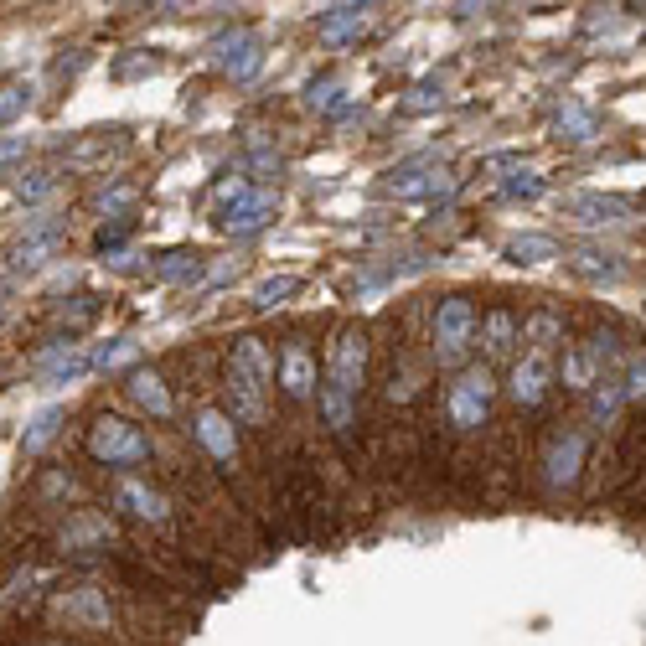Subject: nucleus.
<instances>
[{"label":"nucleus","mask_w":646,"mask_h":646,"mask_svg":"<svg viewBox=\"0 0 646 646\" xmlns=\"http://www.w3.org/2000/svg\"><path fill=\"white\" fill-rule=\"evenodd\" d=\"M32 104V88L26 83H11V88H0V125H11V119Z\"/></svg>","instance_id":"24"},{"label":"nucleus","mask_w":646,"mask_h":646,"mask_svg":"<svg viewBox=\"0 0 646 646\" xmlns=\"http://www.w3.org/2000/svg\"><path fill=\"white\" fill-rule=\"evenodd\" d=\"M362 32V6H331L326 16H321V42H352Z\"/></svg>","instance_id":"18"},{"label":"nucleus","mask_w":646,"mask_h":646,"mask_svg":"<svg viewBox=\"0 0 646 646\" xmlns=\"http://www.w3.org/2000/svg\"><path fill=\"white\" fill-rule=\"evenodd\" d=\"M362 373H367V331L342 326V331H336V342H331V357H326V388L357 398Z\"/></svg>","instance_id":"6"},{"label":"nucleus","mask_w":646,"mask_h":646,"mask_svg":"<svg viewBox=\"0 0 646 646\" xmlns=\"http://www.w3.org/2000/svg\"><path fill=\"white\" fill-rule=\"evenodd\" d=\"M300 290V280H290V274H280V280H264L259 290H254V305L259 311H274V305H280L285 295H295Z\"/></svg>","instance_id":"23"},{"label":"nucleus","mask_w":646,"mask_h":646,"mask_svg":"<svg viewBox=\"0 0 646 646\" xmlns=\"http://www.w3.org/2000/svg\"><path fill=\"white\" fill-rule=\"evenodd\" d=\"M491 398H497V383H491L486 367H471V373H460L445 393V414L455 429H481L486 414H491Z\"/></svg>","instance_id":"5"},{"label":"nucleus","mask_w":646,"mask_h":646,"mask_svg":"<svg viewBox=\"0 0 646 646\" xmlns=\"http://www.w3.org/2000/svg\"><path fill=\"white\" fill-rule=\"evenodd\" d=\"M130 398L140 409H150L156 419H166L171 414V393H166V383H161V373H150V367H140V373H130Z\"/></svg>","instance_id":"16"},{"label":"nucleus","mask_w":646,"mask_h":646,"mask_svg":"<svg viewBox=\"0 0 646 646\" xmlns=\"http://www.w3.org/2000/svg\"><path fill=\"white\" fill-rule=\"evenodd\" d=\"M16 192H21V197H42V192H52V176H47V171H26V176L16 181Z\"/></svg>","instance_id":"27"},{"label":"nucleus","mask_w":646,"mask_h":646,"mask_svg":"<svg viewBox=\"0 0 646 646\" xmlns=\"http://www.w3.org/2000/svg\"><path fill=\"white\" fill-rule=\"evenodd\" d=\"M52 610L63 615L73 631H109V621H114L109 590H99V584H73V590H63L52 600Z\"/></svg>","instance_id":"7"},{"label":"nucleus","mask_w":646,"mask_h":646,"mask_svg":"<svg viewBox=\"0 0 646 646\" xmlns=\"http://www.w3.org/2000/svg\"><path fill=\"white\" fill-rule=\"evenodd\" d=\"M471 336H476V305L466 295H445L435 311V362L460 367L471 352Z\"/></svg>","instance_id":"4"},{"label":"nucleus","mask_w":646,"mask_h":646,"mask_svg":"<svg viewBox=\"0 0 646 646\" xmlns=\"http://www.w3.org/2000/svg\"><path fill=\"white\" fill-rule=\"evenodd\" d=\"M517 331H522V321L507 311V305H491L486 321H481V342H486V352H491V357H507V352H512V342H517Z\"/></svg>","instance_id":"15"},{"label":"nucleus","mask_w":646,"mask_h":646,"mask_svg":"<svg viewBox=\"0 0 646 646\" xmlns=\"http://www.w3.org/2000/svg\"><path fill=\"white\" fill-rule=\"evenodd\" d=\"M538 254H553L548 238H517V243H512V259H517V264H538Z\"/></svg>","instance_id":"26"},{"label":"nucleus","mask_w":646,"mask_h":646,"mask_svg":"<svg viewBox=\"0 0 646 646\" xmlns=\"http://www.w3.org/2000/svg\"><path fill=\"white\" fill-rule=\"evenodd\" d=\"M192 435H197V445H202L212 460H223V466H233V460H238V429H233V414H223V409H202L197 424H192Z\"/></svg>","instance_id":"12"},{"label":"nucleus","mask_w":646,"mask_h":646,"mask_svg":"<svg viewBox=\"0 0 646 646\" xmlns=\"http://www.w3.org/2000/svg\"><path fill=\"white\" fill-rule=\"evenodd\" d=\"M104 548H114V522L94 507L73 512L57 528V553H68V559H88V553H104Z\"/></svg>","instance_id":"8"},{"label":"nucleus","mask_w":646,"mask_h":646,"mask_svg":"<svg viewBox=\"0 0 646 646\" xmlns=\"http://www.w3.org/2000/svg\"><path fill=\"white\" fill-rule=\"evenodd\" d=\"M280 388L295 398V404L316 393V352L305 347V336H290L285 352H280Z\"/></svg>","instance_id":"11"},{"label":"nucleus","mask_w":646,"mask_h":646,"mask_svg":"<svg viewBox=\"0 0 646 646\" xmlns=\"http://www.w3.org/2000/svg\"><path fill=\"white\" fill-rule=\"evenodd\" d=\"M197 254H171L166 264H161V274H166V280H197Z\"/></svg>","instance_id":"25"},{"label":"nucleus","mask_w":646,"mask_h":646,"mask_svg":"<svg viewBox=\"0 0 646 646\" xmlns=\"http://www.w3.org/2000/svg\"><path fill=\"white\" fill-rule=\"evenodd\" d=\"M269 212H274V202H269V197H243V207H238V212H228L223 223H228L233 233H254V228H264V223H269Z\"/></svg>","instance_id":"20"},{"label":"nucleus","mask_w":646,"mask_h":646,"mask_svg":"<svg viewBox=\"0 0 646 646\" xmlns=\"http://www.w3.org/2000/svg\"><path fill=\"white\" fill-rule=\"evenodd\" d=\"M280 512H285L295 538H331L336 512L326 502V486H321L311 460H290L280 471Z\"/></svg>","instance_id":"2"},{"label":"nucleus","mask_w":646,"mask_h":646,"mask_svg":"<svg viewBox=\"0 0 646 646\" xmlns=\"http://www.w3.org/2000/svg\"><path fill=\"white\" fill-rule=\"evenodd\" d=\"M125 357H135V342H114V347H104V352L94 357V367H114V362H125Z\"/></svg>","instance_id":"28"},{"label":"nucleus","mask_w":646,"mask_h":646,"mask_svg":"<svg viewBox=\"0 0 646 646\" xmlns=\"http://www.w3.org/2000/svg\"><path fill=\"white\" fill-rule=\"evenodd\" d=\"M269 378H274L269 347L259 342V336H238V342H233V357H228V373H223V383H228V409H233L238 424H254V429L269 424V404H264Z\"/></svg>","instance_id":"1"},{"label":"nucleus","mask_w":646,"mask_h":646,"mask_svg":"<svg viewBox=\"0 0 646 646\" xmlns=\"http://www.w3.org/2000/svg\"><path fill=\"white\" fill-rule=\"evenodd\" d=\"M543 466H548L553 486H569L579 476V466H584V440L574 435V429H569V435H553L548 450H543Z\"/></svg>","instance_id":"14"},{"label":"nucleus","mask_w":646,"mask_h":646,"mask_svg":"<svg viewBox=\"0 0 646 646\" xmlns=\"http://www.w3.org/2000/svg\"><path fill=\"white\" fill-rule=\"evenodd\" d=\"M548 378H553L548 352H528V362L512 367V404H517V409H538L543 398H548V388H553Z\"/></svg>","instance_id":"13"},{"label":"nucleus","mask_w":646,"mask_h":646,"mask_svg":"<svg viewBox=\"0 0 646 646\" xmlns=\"http://www.w3.org/2000/svg\"><path fill=\"white\" fill-rule=\"evenodd\" d=\"M0 316H6V295H0Z\"/></svg>","instance_id":"31"},{"label":"nucleus","mask_w":646,"mask_h":646,"mask_svg":"<svg viewBox=\"0 0 646 646\" xmlns=\"http://www.w3.org/2000/svg\"><path fill=\"white\" fill-rule=\"evenodd\" d=\"M57 424H63V409H42L37 419H32V429H26V455H37V450H47V440L57 435Z\"/></svg>","instance_id":"22"},{"label":"nucleus","mask_w":646,"mask_h":646,"mask_svg":"<svg viewBox=\"0 0 646 646\" xmlns=\"http://www.w3.org/2000/svg\"><path fill=\"white\" fill-rule=\"evenodd\" d=\"M16 156H21V140H0V166L16 161Z\"/></svg>","instance_id":"30"},{"label":"nucleus","mask_w":646,"mask_h":646,"mask_svg":"<svg viewBox=\"0 0 646 646\" xmlns=\"http://www.w3.org/2000/svg\"><path fill=\"white\" fill-rule=\"evenodd\" d=\"M37 595H42V574L26 564V569H16L11 579H6V590H0V610H11V615H21V610H32L37 605Z\"/></svg>","instance_id":"17"},{"label":"nucleus","mask_w":646,"mask_h":646,"mask_svg":"<svg viewBox=\"0 0 646 646\" xmlns=\"http://www.w3.org/2000/svg\"><path fill=\"white\" fill-rule=\"evenodd\" d=\"M559 331H564V321L553 316V311H533L528 321H522V336L533 342V352H548L553 342H559Z\"/></svg>","instance_id":"21"},{"label":"nucleus","mask_w":646,"mask_h":646,"mask_svg":"<svg viewBox=\"0 0 646 646\" xmlns=\"http://www.w3.org/2000/svg\"><path fill=\"white\" fill-rule=\"evenodd\" d=\"M88 455L99 466H140V460H150V435L119 414H99L88 424Z\"/></svg>","instance_id":"3"},{"label":"nucleus","mask_w":646,"mask_h":646,"mask_svg":"<svg viewBox=\"0 0 646 646\" xmlns=\"http://www.w3.org/2000/svg\"><path fill=\"white\" fill-rule=\"evenodd\" d=\"M114 507L130 512V517H140V522H150V528H166V522H171V502L161 497L156 486H145V481H135V476L114 481Z\"/></svg>","instance_id":"10"},{"label":"nucleus","mask_w":646,"mask_h":646,"mask_svg":"<svg viewBox=\"0 0 646 646\" xmlns=\"http://www.w3.org/2000/svg\"><path fill=\"white\" fill-rule=\"evenodd\" d=\"M52 249H57V228H37L32 238H21L16 249H11V264L16 269H37V264H47Z\"/></svg>","instance_id":"19"},{"label":"nucleus","mask_w":646,"mask_h":646,"mask_svg":"<svg viewBox=\"0 0 646 646\" xmlns=\"http://www.w3.org/2000/svg\"><path fill=\"white\" fill-rule=\"evenodd\" d=\"M615 357V336H595V342H574V347H564V388L569 393H590L595 383H600V373H605V362Z\"/></svg>","instance_id":"9"},{"label":"nucleus","mask_w":646,"mask_h":646,"mask_svg":"<svg viewBox=\"0 0 646 646\" xmlns=\"http://www.w3.org/2000/svg\"><path fill=\"white\" fill-rule=\"evenodd\" d=\"M331 99H336V83H316V88H311V104H316V109H331Z\"/></svg>","instance_id":"29"}]
</instances>
